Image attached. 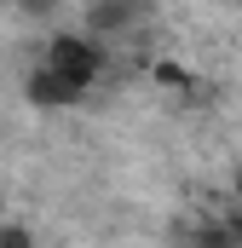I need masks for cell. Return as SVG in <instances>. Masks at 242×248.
<instances>
[{"mask_svg":"<svg viewBox=\"0 0 242 248\" xmlns=\"http://www.w3.org/2000/svg\"><path fill=\"white\" fill-rule=\"evenodd\" d=\"M41 63L58 75V81L75 93V98H87V93L98 87V75H104L110 52H104L92 35H81V29H63V35H52V41H46V58H41Z\"/></svg>","mask_w":242,"mask_h":248,"instance_id":"cell-1","label":"cell"},{"mask_svg":"<svg viewBox=\"0 0 242 248\" xmlns=\"http://www.w3.org/2000/svg\"><path fill=\"white\" fill-rule=\"evenodd\" d=\"M81 35H92L98 46H104V35H127L133 23H138V6H127V0H92L87 12H81Z\"/></svg>","mask_w":242,"mask_h":248,"instance_id":"cell-2","label":"cell"},{"mask_svg":"<svg viewBox=\"0 0 242 248\" xmlns=\"http://www.w3.org/2000/svg\"><path fill=\"white\" fill-rule=\"evenodd\" d=\"M23 98H29L35 110H69V104H75V93L63 87V81L46 69V63H35V69L23 75Z\"/></svg>","mask_w":242,"mask_h":248,"instance_id":"cell-3","label":"cell"},{"mask_svg":"<svg viewBox=\"0 0 242 248\" xmlns=\"http://www.w3.org/2000/svg\"><path fill=\"white\" fill-rule=\"evenodd\" d=\"M0 248H35V231L17 225V219H6V225H0Z\"/></svg>","mask_w":242,"mask_h":248,"instance_id":"cell-4","label":"cell"},{"mask_svg":"<svg viewBox=\"0 0 242 248\" xmlns=\"http://www.w3.org/2000/svg\"><path fill=\"white\" fill-rule=\"evenodd\" d=\"M156 81H162V87H190V75H184L179 63H167V58L156 63Z\"/></svg>","mask_w":242,"mask_h":248,"instance_id":"cell-5","label":"cell"},{"mask_svg":"<svg viewBox=\"0 0 242 248\" xmlns=\"http://www.w3.org/2000/svg\"><path fill=\"white\" fill-rule=\"evenodd\" d=\"M225 243H231V248H242V208L225 219Z\"/></svg>","mask_w":242,"mask_h":248,"instance_id":"cell-6","label":"cell"},{"mask_svg":"<svg viewBox=\"0 0 242 248\" xmlns=\"http://www.w3.org/2000/svg\"><path fill=\"white\" fill-rule=\"evenodd\" d=\"M231 196H237V208H242V168L231 173Z\"/></svg>","mask_w":242,"mask_h":248,"instance_id":"cell-7","label":"cell"}]
</instances>
